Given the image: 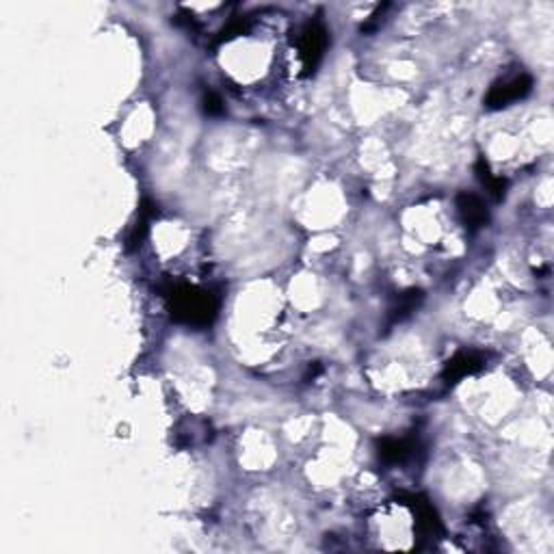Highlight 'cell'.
Wrapping results in <instances>:
<instances>
[{
  "mask_svg": "<svg viewBox=\"0 0 554 554\" xmlns=\"http://www.w3.org/2000/svg\"><path fill=\"white\" fill-rule=\"evenodd\" d=\"M327 48V31L321 22H309L299 35V57L307 72H314Z\"/></svg>",
  "mask_w": 554,
  "mask_h": 554,
  "instance_id": "obj_2",
  "label": "cell"
},
{
  "mask_svg": "<svg viewBox=\"0 0 554 554\" xmlns=\"http://www.w3.org/2000/svg\"><path fill=\"white\" fill-rule=\"evenodd\" d=\"M479 178L483 180V184H487V189H490L496 197H500L502 195V180L500 178H494V175L490 173V167L485 165V161H479Z\"/></svg>",
  "mask_w": 554,
  "mask_h": 554,
  "instance_id": "obj_8",
  "label": "cell"
},
{
  "mask_svg": "<svg viewBox=\"0 0 554 554\" xmlns=\"http://www.w3.org/2000/svg\"><path fill=\"white\" fill-rule=\"evenodd\" d=\"M481 368V360L476 356H459L457 360L449 362L446 379H461V377L470 374Z\"/></svg>",
  "mask_w": 554,
  "mask_h": 554,
  "instance_id": "obj_5",
  "label": "cell"
},
{
  "mask_svg": "<svg viewBox=\"0 0 554 554\" xmlns=\"http://www.w3.org/2000/svg\"><path fill=\"white\" fill-rule=\"evenodd\" d=\"M206 110H208V115H219L221 110H224V106H221V100L214 94H208L206 96Z\"/></svg>",
  "mask_w": 554,
  "mask_h": 554,
  "instance_id": "obj_9",
  "label": "cell"
},
{
  "mask_svg": "<svg viewBox=\"0 0 554 554\" xmlns=\"http://www.w3.org/2000/svg\"><path fill=\"white\" fill-rule=\"evenodd\" d=\"M409 455V444L405 439H386L381 444V457L386 461H403Z\"/></svg>",
  "mask_w": 554,
  "mask_h": 554,
  "instance_id": "obj_6",
  "label": "cell"
},
{
  "mask_svg": "<svg viewBox=\"0 0 554 554\" xmlns=\"http://www.w3.org/2000/svg\"><path fill=\"white\" fill-rule=\"evenodd\" d=\"M457 208H459V214L463 219L465 228H470V230L483 228L487 224V219H490L485 204L472 193H461L457 199Z\"/></svg>",
  "mask_w": 554,
  "mask_h": 554,
  "instance_id": "obj_4",
  "label": "cell"
},
{
  "mask_svg": "<svg viewBox=\"0 0 554 554\" xmlns=\"http://www.w3.org/2000/svg\"><path fill=\"white\" fill-rule=\"evenodd\" d=\"M420 297H423V295H420L418 291H411V293L403 295V297H401V301H398V305L392 309V319H394V321H401V319H405V316L411 312V309L416 307V303L420 301Z\"/></svg>",
  "mask_w": 554,
  "mask_h": 554,
  "instance_id": "obj_7",
  "label": "cell"
},
{
  "mask_svg": "<svg viewBox=\"0 0 554 554\" xmlns=\"http://www.w3.org/2000/svg\"><path fill=\"white\" fill-rule=\"evenodd\" d=\"M173 314L184 323L193 325H208L217 314V301L202 291L195 288H182L173 295Z\"/></svg>",
  "mask_w": 554,
  "mask_h": 554,
  "instance_id": "obj_1",
  "label": "cell"
},
{
  "mask_svg": "<svg viewBox=\"0 0 554 554\" xmlns=\"http://www.w3.org/2000/svg\"><path fill=\"white\" fill-rule=\"evenodd\" d=\"M530 87H533V80H530V76L522 74L513 80H509V82H502V85H496L490 89V94H487V106L490 108H502V106H509L511 102L516 100H522L528 92H530Z\"/></svg>",
  "mask_w": 554,
  "mask_h": 554,
  "instance_id": "obj_3",
  "label": "cell"
}]
</instances>
